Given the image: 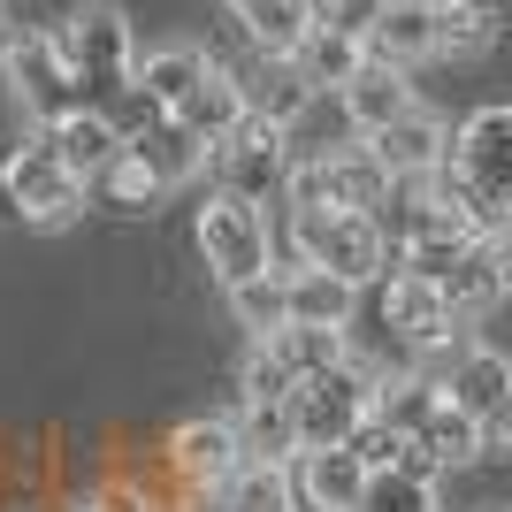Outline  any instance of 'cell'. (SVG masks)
I'll list each match as a JSON object with an SVG mask.
<instances>
[{
  "mask_svg": "<svg viewBox=\"0 0 512 512\" xmlns=\"http://www.w3.org/2000/svg\"><path fill=\"white\" fill-rule=\"evenodd\" d=\"M283 237H291V260H299V268H329V276H344L352 291L390 276V245H383V230H375V214H360V207H291L283 214Z\"/></svg>",
  "mask_w": 512,
  "mask_h": 512,
  "instance_id": "cell-1",
  "label": "cell"
},
{
  "mask_svg": "<svg viewBox=\"0 0 512 512\" xmlns=\"http://www.w3.org/2000/svg\"><path fill=\"white\" fill-rule=\"evenodd\" d=\"M62 54H69V77H77V100L107 107L138 85V39H130V16L107 8V0H85L69 8L62 23Z\"/></svg>",
  "mask_w": 512,
  "mask_h": 512,
  "instance_id": "cell-2",
  "label": "cell"
},
{
  "mask_svg": "<svg viewBox=\"0 0 512 512\" xmlns=\"http://www.w3.org/2000/svg\"><path fill=\"white\" fill-rule=\"evenodd\" d=\"M291 161H299V146H291V130L276 123V115H245V123L214 146V192L245 199V207H283V192H291Z\"/></svg>",
  "mask_w": 512,
  "mask_h": 512,
  "instance_id": "cell-3",
  "label": "cell"
},
{
  "mask_svg": "<svg viewBox=\"0 0 512 512\" xmlns=\"http://www.w3.org/2000/svg\"><path fill=\"white\" fill-rule=\"evenodd\" d=\"M0 207L16 214V222H31V230H69V222L85 214V184L54 161L46 138H23V146H8V161H0Z\"/></svg>",
  "mask_w": 512,
  "mask_h": 512,
  "instance_id": "cell-4",
  "label": "cell"
},
{
  "mask_svg": "<svg viewBox=\"0 0 512 512\" xmlns=\"http://www.w3.org/2000/svg\"><path fill=\"white\" fill-rule=\"evenodd\" d=\"M161 459H169V490L184 497V505H214V497L237 482V467H245V436H237V413L222 421V413H199V421H184L161 444Z\"/></svg>",
  "mask_w": 512,
  "mask_h": 512,
  "instance_id": "cell-5",
  "label": "cell"
},
{
  "mask_svg": "<svg viewBox=\"0 0 512 512\" xmlns=\"http://www.w3.org/2000/svg\"><path fill=\"white\" fill-rule=\"evenodd\" d=\"M383 199H390V169L367 153V138H352L337 153H299L283 207H360V214H375Z\"/></svg>",
  "mask_w": 512,
  "mask_h": 512,
  "instance_id": "cell-6",
  "label": "cell"
},
{
  "mask_svg": "<svg viewBox=\"0 0 512 512\" xmlns=\"http://www.w3.org/2000/svg\"><path fill=\"white\" fill-rule=\"evenodd\" d=\"M199 253L222 276V291H237V283H253V276H276V230H268V214L230 199V192H214L199 207Z\"/></svg>",
  "mask_w": 512,
  "mask_h": 512,
  "instance_id": "cell-7",
  "label": "cell"
},
{
  "mask_svg": "<svg viewBox=\"0 0 512 512\" xmlns=\"http://www.w3.org/2000/svg\"><path fill=\"white\" fill-rule=\"evenodd\" d=\"M375 367L352 352L344 367H329V375H314V383H299V398H291V413H299V451H321V444H352V428L375 413Z\"/></svg>",
  "mask_w": 512,
  "mask_h": 512,
  "instance_id": "cell-8",
  "label": "cell"
},
{
  "mask_svg": "<svg viewBox=\"0 0 512 512\" xmlns=\"http://www.w3.org/2000/svg\"><path fill=\"white\" fill-rule=\"evenodd\" d=\"M0 69L31 115H62L77 107V77H69V54H62V31H0Z\"/></svg>",
  "mask_w": 512,
  "mask_h": 512,
  "instance_id": "cell-9",
  "label": "cell"
},
{
  "mask_svg": "<svg viewBox=\"0 0 512 512\" xmlns=\"http://www.w3.org/2000/svg\"><path fill=\"white\" fill-rule=\"evenodd\" d=\"M39 138L46 146H54V161H62L69 176H77V184H100V169H115V161H123V123H115V115H107V107H62V115H46L39 123Z\"/></svg>",
  "mask_w": 512,
  "mask_h": 512,
  "instance_id": "cell-10",
  "label": "cell"
},
{
  "mask_svg": "<svg viewBox=\"0 0 512 512\" xmlns=\"http://www.w3.org/2000/svg\"><path fill=\"white\" fill-rule=\"evenodd\" d=\"M123 153L153 176V184H161V192H169V184H192V176L214 161L192 130L176 123V115H161V107H146L138 123H123Z\"/></svg>",
  "mask_w": 512,
  "mask_h": 512,
  "instance_id": "cell-11",
  "label": "cell"
},
{
  "mask_svg": "<svg viewBox=\"0 0 512 512\" xmlns=\"http://www.w3.org/2000/svg\"><path fill=\"white\" fill-rule=\"evenodd\" d=\"M367 153L390 169V184H421V176H436L451 161V123L436 115V107H406L390 130L367 138Z\"/></svg>",
  "mask_w": 512,
  "mask_h": 512,
  "instance_id": "cell-12",
  "label": "cell"
},
{
  "mask_svg": "<svg viewBox=\"0 0 512 512\" xmlns=\"http://www.w3.org/2000/svg\"><path fill=\"white\" fill-rule=\"evenodd\" d=\"M436 383H444V398L459 413H474V421L490 428L497 413L512 406V360L497 352V344H459L444 367H436Z\"/></svg>",
  "mask_w": 512,
  "mask_h": 512,
  "instance_id": "cell-13",
  "label": "cell"
},
{
  "mask_svg": "<svg viewBox=\"0 0 512 512\" xmlns=\"http://www.w3.org/2000/svg\"><path fill=\"white\" fill-rule=\"evenodd\" d=\"M329 100L344 107V130H352V138H375V130H390L406 107H421V100H413V85H406V69L375 62V54H367V62L352 69V77H344Z\"/></svg>",
  "mask_w": 512,
  "mask_h": 512,
  "instance_id": "cell-14",
  "label": "cell"
},
{
  "mask_svg": "<svg viewBox=\"0 0 512 512\" xmlns=\"http://www.w3.org/2000/svg\"><path fill=\"white\" fill-rule=\"evenodd\" d=\"M291 482H299V505H314V512H352L367 497V467H360L352 444L299 451V459H291Z\"/></svg>",
  "mask_w": 512,
  "mask_h": 512,
  "instance_id": "cell-15",
  "label": "cell"
},
{
  "mask_svg": "<svg viewBox=\"0 0 512 512\" xmlns=\"http://www.w3.org/2000/svg\"><path fill=\"white\" fill-rule=\"evenodd\" d=\"M245 115H253V92L237 85V77H230V69H222V62H214L207 77H199V85H192V100L176 107V123L192 130V138H199V146H207V153L222 146V138H230V130L245 123Z\"/></svg>",
  "mask_w": 512,
  "mask_h": 512,
  "instance_id": "cell-16",
  "label": "cell"
},
{
  "mask_svg": "<svg viewBox=\"0 0 512 512\" xmlns=\"http://www.w3.org/2000/svg\"><path fill=\"white\" fill-rule=\"evenodd\" d=\"M207 69H214L207 46H184V39H176V46H153V54H138V85H130V92H138L146 107H161V115H176V107L192 100V85L207 77Z\"/></svg>",
  "mask_w": 512,
  "mask_h": 512,
  "instance_id": "cell-17",
  "label": "cell"
},
{
  "mask_svg": "<svg viewBox=\"0 0 512 512\" xmlns=\"http://www.w3.org/2000/svg\"><path fill=\"white\" fill-rule=\"evenodd\" d=\"M283 299H291V321H306V329H352L360 321V291L344 276H329V268H283Z\"/></svg>",
  "mask_w": 512,
  "mask_h": 512,
  "instance_id": "cell-18",
  "label": "cell"
},
{
  "mask_svg": "<svg viewBox=\"0 0 512 512\" xmlns=\"http://www.w3.org/2000/svg\"><path fill=\"white\" fill-rule=\"evenodd\" d=\"M367 54L390 69H413V62H436V0H390L383 23L367 31Z\"/></svg>",
  "mask_w": 512,
  "mask_h": 512,
  "instance_id": "cell-19",
  "label": "cell"
},
{
  "mask_svg": "<svg viewBox=\"0 0 512 512\" xmlns=\"http://www.w3.org/2000/svg\"><path fill=\"white\" fill-rule=\"evenodd\" d=\"M237 23L268 62H299V46L314 39V0H237Z\"/></svg>",
  "mask_w": 512,
  "mask_h": 512,
  "instance_id": "cell-20",
  "label": "cell"
},
{
  "mask_svg": "<svg viewBox=\"0 0 512 512\" xmlns=\"http://www.w3.org/2000/svg\"><path fill=\"white\" fill-rule=\"evenodd\" d=\"M260 344L291 367V383H314V375H329V367L352 360V329H306V321H283L276 337H260Z\"/></svg>",
  "mask_w": 512,
  "mask_h": 512,
  "instance_id": "cell-21",
  "label": "cell"
},
{
  "mask_svg": "<svg viewBox=\"0 0 512 512\" xmlns=\"http://www.w3.org/2000/svg\"><path fill=\"white\" fill-rule=\"evenodd\" d=\"M436 291H444V306H451V314H459V321L474 329V321H482L497 299H505V268H497V245H474V253L459 260V268H451V276L436 283Z\"/></svg>",
  "mask_w": 512,
  "mask_h": 512,
  "instance_id": "cell-22",
  "label": "cell"
},
{
  "mask_svg": "<svg viewBox=\"0 0 512 512\" xmlns=\"http://www.w3.org/2000/svg\"><path fill=\"white\" fill-rule=\"evenodd\" d=\"M214 512H299V482H291V467H276V459H245L237 482L214 497Z\"/></svg>",
  "mask_w": 512,
  "mask_h": 512,
  "instance_id": "cell-23",
  "label": "cell"
},
{
  "mask_svg": "<svg viewBox=\"0 0 512 512\" xmlns=\"http://www.w3.org/2000/svg\"><path fill=\"white\" fill-rule=\"evenodd\" d=\"M497 46V8L490 0H436V54L444 62H474Z\"/></svg>",
  "mask_w": 512,
  "mask_h": 512,
  "instance_id": "cell-24",
  "label": "cell"
},
{
  "mask_svg": "<svg viewBox=\"0 0 512 512\" xmlns=\"http://www.w3.org/2000/svg\"><path fill=\"white\" fill-rule=\"evenodd\" d=\"M237 436H245V459H276V467L299 459V413H291V398H276V406H237Z\"/></svg>",
  "mask_w": 512,
  "mask_h": 512,
  "instance_id": "cell-25",
  "label": "cell"
},
{
  "mask_svg": "<svg viewBox=\"0 0 512 512\" xmlns=\"http://www.w3.org/2000/svg\"><path fill=\"white\" fill-rule=\"evenodd\" d=\"M413 444H421L444 474H451V467H474V459H490V444H482V421H474V413H459L451 398L436 406V421H428Z\"/></svg>",
  "mask_w": 512,
  "mask_h": 512,
  "instance_id": "cell-26",
  "label": "cell"
},
{
  "mask_svg": "<svg viewBox=\"0 0 512 512\" xmlns=\"http://www.w3.org/2000/svg\"><path fill=\"white\" fill-rule=\"evenodd\" d=\"M230 314H237V329H253V344H260V337H276L283 321H291V299H283V268H276V276L237 283V291H230Z\"/></svg>",
  "mask_w": 512,
  "mask_h": 512,
  "instance_id": "cell-27",
  "label": "cell"
},
{
  "mask_svg": "<svg viewBox=\"0 0 512 512\" xmlns=\"http://www.w3.org/2000/svg\"><path fill=\"white\" fill-rule=\"evenodd\" d=\"M360 62H367V46L360 39H337V31H314V39L299 46V69H306V85H314V92H337Z\"/></svg>",
  "mask_w": 512,
  "mask_h": 512,
  "instance_id": "cell-28",
  "label": "cell"
},
{
  "mask_svg": "<svg viewBox=\"0 0 512 512\" xmlns=\"http://www.w3.org/2000/svg\"><path fill=\"white\" fill-rule=\"evenodd\" d=\"M352 512H436V482L428 474H367V497Z\"/></svg>",
  "mask_w": 512,
  "mask_h": 512,
  "instance_id": "cell-29",
  "label": "cell"
},
{
  "mask_svg": "<svg viewBox=\"0 0 512 512\" xmlns=\"http://www.w3.org/2000/svg\"><path fill=\"white\" fill-rule=\"evenodd\" d=\"M92 192H100V207H123V214H146V207H161V184H153L146 169H138V161H115V169H100V184H92Z\"/></svg>",
  "mask_w": 512,
  "mask_h": 512,
  "instance_id": "cell-30",
  "label": "cell"
},
{
  "mask_svg": "<svg viewBox=\"0 0 512 512\" xmlns=\"http://www.w3.org/2000/svg\"><path fill=\"white\" fill-rule=\"evenodd\" d=\"M383 8H390V0H314V31H337V39L367 46V31L383 23Z\"/></svg>",
  "mask_w": 512,
  "mask_h": 512,
  "instance_id": "cell-31",
  "label": "cell"
},
{
  "mask_svg": "<svg viewBox=\"0 0 512 512\" xmlns=\"http://www.w3.org/2000/svg\"><path fill=\"white\" fill-rule=\"evenodd\" d=\"M352 451H360V467H367V474H390V467H406L413 436H398V428H383L375 413H367V421L352 428Z\"/></svg>",
  "mask_w": 512,
  "mask_h": 512,
  "instance_id": "cell-32",
  "label": "cell"
},
{
  "mask_svg": "<svg viewBox=\"0 0 512 512\" xmlns=\"http://www.w3.org/2000/svg\"><path fill=\"white\" fill-rule=\"evenodd\" d=\"M497 268H505V299H512V237H497Z\"/></svg>",
  "mask_w": 512,
  "mask_h": 512,
  "instance_id": "cell-33",
  "label": "cell"
},
{
  "mask_svg": "<svg viewBox=\"0 0 512 512\" xmlns=\"http://www.w3.org/2000/svg\"><path fill=\"white\" fill-rule=\"evenodd\" d=\"M176 512H214V505H176Z\"/></svg>",
  "mask_w": 512,
  "mask_h": 512,
  "instance_id": "cell-34",
  "label": "cell"
},
{
  "mask_svg": "<svg viewBox=\"0 0 512 512\" xmlns=\"http://www.w3.org/2000/svg\"><path fill=\"white\" fill-rule=\"evenodd\" d=\"M482 512H505V505H482Z\"/></svg>",
  "mask_w": 512,
  "mask_h": 512,
  "instance_id": "cell-35",
  "label": "cell"
},
{
  "mask_svg": "<svg viewBox=\"0 0 512 512\" xmlns=\"http://www.w3.org/2000/svg\"><path fill=\"white\" fill-rule=\"evenodd\" d=\"M505 237H512V230H505Z\"/></svg>",
  "mask_w": 512,
  "mask_h": 512,
  "instance_id": "cell-36",
  "label": "cell"
}]
</instances>
